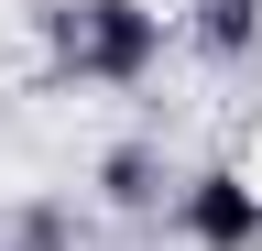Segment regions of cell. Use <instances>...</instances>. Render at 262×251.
I'll use <instances>...</instances> for the list:
<instances>
[{
	"mask_svg": "<svg viewBox=\"0 0 262 251\" xmlns=\"http://www.w3.org/2000/svg\"><path fill=\"white\" fill-rule=\"evenodd\" d=\"M44 55L77 87H142L164 66V11L153 0H44Z\"/></svg>",
	"mask_w": 262,
	"mask_h": 251,
	"instance_id": "1",
	"label": "cell"
},
{
	"mask_svg": "<svg viewBox=\"0 0 262 251\" xmlns=\"http://www.w3.org/2000/svg\"><path fill=\"white\" fill-rule=\"evenodd\" d=\"M175 240L186 251H262V186L241 175V164H196V175H175Z\"/></svg>",
	"mask_w": 262,
	"mask_h": 251,
	"instance_id": "2",
	"label": "cell"
},
{
	"mask_svg": "<svg viewBox=\"0 0 262 251\" xmlns=\"http://www.w3.org/2000/svg\"><path fill=\"white\" fill-rule=\"evenodd\" d=\"M88 197L110 208V218H153L164 197H175V164H164V142H142V131H131V142H110V153L88 164Z\"/></svg>",
	"mask_w": 262,
	"mask_h": 251,
	"instance_id": "3",
	"label": "cell"
},
{
	"mask_svg": "<svg viewBox=\"0 0 262 251\" xmlns=\"http://www.w3.org/2000/svg\"><path fill=\"white\" fill-rule=\"evenodd\" d=\"M186 44L208 55V66H241V55H262V0H196Z\"/></svg>",
	"mask_w": 262,
	"mask_h": 251,
	"instance_id": "4",
	"label": "cell"
}]
</instances>
